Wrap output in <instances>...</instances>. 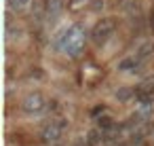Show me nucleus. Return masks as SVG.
<instances>
[{
  "mask_svg": "<svg viewBox=\"0 0 154 146\" xmlns=\"http://www.w3.org/2000/svg\"><path fill=\"white\" fill-rule=\"evenodd\" d=\"M15 17L11 11H7V19H5V43H7V47H11L13 43H19L23 38V28L19 26V21Z\"/></svg>",
  "mask_w": 154,
  "mask_h": 146,
  "instance_id": "5",
  "label": "nucleus"
},
{
  "mask_svg": "<svg viewBox=\"0 0 154 146\" xmlns=\"http://www.w3.org/2000/svg\"><path fill=\"white\" fill-rule=\"evenodd\" d=\"M152 138H154V135H152Z\"/></svg>",
  "mask_w": 154,
  "mask_h": 146,
  "instance_id": "20",
  "label": "nucleus"
},
{
  "mask_svg": "<svg viewBox=\"0 0 154 146\" xmlns=\"http://www.w3.org/2000/svg\"><path fill=\"white\" fill-rule=\"evenodd\" d=\"M72 146H91V144H89L87 140H76V142H74Z\"/></svg>",
  "mask_w": 154,
  "mask_h": 146,
  "instance_id": "19",
  "label": "nucleus"
},
{
  "mask_svg": "<svg viewBox=\"0 0 154 146\" xmlns=\"http://www.w3.org/2000/svg\"><path fill=\"white\" fill-rule=\"evenodd\" d=\"M53 47L63 53L68 59H78L85 49H87V34H85V28L80 24H72L68 28H63L55 40H53Z\"/></svg>",
  "mask_w": 154,
  "mask_h": 146,
  "instance_id": "1",
  "label": "nucleus"
},
{
  "mask_svg": "<svg viewBox=\"0 0 154 146\" xmlns=\"http://www.w3.org/2000/svg\"><path fill=\"white\" fill-rule=\"evenodd\" d=\"M106 112H108V108H106L103 104H101V106H95V108H91V119L95 121L97 116H101V114H106Z\"/></svg>",
  "mask_w": 154,
  "mask_h": 146,
  "instance_id": "16",
  "label": "nucleus"
},
{
  "mask_svg": "<svg viewBox=\"0 0 154 146\" xmlns=\"http://www.w3.org/2000/svg\"><path fill=\"white\" fill-rule=\"evenodd\" d=\"M47 114H57L59 112V102L57 100H47Z\"/></svg>",
  "mask_w": 154,
  "mask_h": 146,
  "instance_id": "15",
  "label": "nucleus"
},
{
  "mask_svg": "<svg viewBox=\"0 0 154 146\" xmlns=\"http://www.w3.org/2000/svg\"><path fill=\"white\" fill-rule=\"evenodd\" d=\"M135 102L137 104H154V78H146L135 85Z\"/></svg>",
  "mask_w": 154,
  "mask_h": 146,
  "instance_id": "7",
  "label": "nucleus"
},
{
  "mask_svg": "<svg viewBox=\"0 0 154 146\" xmlns=\"http://www.w3.org/2000/svg\"><path fill=\"white\" fill-rule=\"evenodd\" d=\"M137 114H139L143 121H150V119L154 116V104H139Z\"/></svg>",
  "mask_w": 154,
  "mask_h": 146,
  "instance_id": "13",
  "label": "nucleus"
},
{
  "mask_svg": "<svg viewBox=\"0 0 154 146\" xmlns=\"http://www.w3.org/2000/svg\"><path fill=\"white\" fill-rule=\"evenodd\" d=\"M26 76H28V81H45V72H42V68H38V66H32Z\"/></svg>",
  "mask_w": 154,
  "mask_h": 146,
  "instance_id": "14",
  "label": "nucleus"
},
{
  "mask_svg": "<svg viewBox=\"0 0 154 146\" xmlns=\"http://www.w3.org/2000/svg\"><path fill=\"white\" fill-rule=\"evenodd\" d=\"M95 127H99V129H101V131H106L108 135H110V133H114V131L118 129V125H116V121H114V119H112V116H110L108 112L95 119Z\"/></svg>",
  "mask_w": 154,
  "mask_h": 146,
  "instance_id": "10",
  "label": "nucleus"
},
{
  "mask_svg": "<svg viewBox=\"0 0 154 146\" xmlns=\"http://www.w3.org/2000/svg\"><path fill=\"white\" fill-rule=\"evenodd\" d=\"M143 66H146V59H143V57L135 51L133 55L122 57V59L116 64V70H118L120 74H135V72H139Z\"/></svg>",
  "mask_w": 154,
  "mask_h": 146,
  "instance_id": "6",
  "label": "nucleus"
},
{
  "mask_svg": "<svg viewBox=\"0 0 154 146\" xmlns=\"http://www.w3.org/2000/svg\"><path fill=\"white\" fill-rule=\"evenodd\" d=\"M114 97L118 100V104H127L131 100H135V87H129V85H120L116 91H114Z\"/></svg>",
  "mask_w": 154,
  "mask_h": 146,
  "instance_id": "11",
  "label": "nucleus"
},
{
  "mask_svg": "<svg viewBox=\"0 0 154 146\" xmlns=\"http://www.w3.org/2000/svg\"><path fill=\"white\" fill-rule=\"evenodd\" d=\"M108 133L106 131H101L99 127H93V129H89L87 131V142L91 144V146H99V144H103V142H108V138H106Z\"/></svg>",
  "mask_w": 154,
  "mask_h": 146,
  "instance_id": "12",
  "label": "nucleus"
},
{
  "mask_svg": "<svg viewBox=\"0 0 154 146\" xmlns=\"http://www.w3.org/2000/svg\"><path fill=\"white\" fill-rule=\"evenodd\" d=\"M19 110L23 112V114H28V116H34V114H42L45 110H47V97H45V93L42 91H28L23 97H21V102H19Z\"/></svg>",
  "mask_w": 154,
  "mask_h": 146,
  "instance_id": "4",
  "label": "nucleus"
},
{
  "mask_svg": "<svg viewBox=\"0 0 154 146\" xmlns=\"http://www.w3.org/2000/svg\"><path fill=\"white\" fill-rule=\"evenodd\" d=\"M146 146H148V144H146Z\"/></svg>",
  "mask_w": 154,
  "mask_h": 146,
  "instance_id": "21",
  "label": "nucleus"
},
{
  "mask_svg": "<svg viewBox=\"0 0 154 146\" xmlns=\"http://www.w3.org/2000/svg\"><path fill=\"white\" fill-rule=\"evenodd\" d=\"M66 11V0H45V15H47V21L53 24L57 21Z\"/></svg>",
  "mask_w": 154,
  "mask_h": 146,
  "instance_id": "8",
  "label": "nucleus"
},
{
  "mask_svg": "<svg viewBox=\"0 0 154 146\" xmlns=\"http://www.w3.org/2000/svg\"><path fill=\"white\" fill-rule=\"evenodd\" d=\"M70 129V121L63 119V116H51L38 131V138L42 144L47 146H57L63 138V133Z\"/></svg>",
  "mask_w": 154,
  "mask_h": 146,
  "instance_id": "2",
  "label": "nucleus"
},
{
  "mask_svg": "<svg viewBox=\"0 0 154 146\" xmlns=\"http://www.w3.org/2000/svg\"><path fill=\"white\" fill-rule=\"evenodd\" d=\"M118 30V21L116 17H101L93 24L91 32H89V40L95 45V47H103Z\"/></svg>",
  "mask_w": 154,
  "mask_h": 146,
  "instance_id": "3",
  "label": "nucleus"
},
{
  "mask_svg": "<svg viewBox=\"0 0 154 146\" xmlns=\"http://www.w3.org/2000/svg\"><path fill=\"white\" fill-rule=\"evenodd\" d=\"M148 26H150V30H152V34H154V7H152V11L148 13Z\"/></svg>",
  "mask_w": 154,
  "mask_h": 146,
  "instance_id": "18",
  "label": "nucleus"
},
{
  "mask_svg": "<svg viewBox=\"0 0 154 146\" xmlns=\"http://www.w3.org/2000/svg\"><path fill=\"white\" fill-rule=\"evenodd\" d=\"M103 7H106V5H103V0H93V5H91L89 9H91L93 13H99V11H103Z\"/></svg>",
  "mask_w": 154,
  "mask_h": 146,
  "instance_id": "17",
  "label": "nucleus"
},
{
  "mask_svg": "<svg viewBox=\"0 0 154 146\" xmlns=\"http://www.w3.org/2000/svg\"><path fill=\"white\" fill-rule=\"evenodd\" d=\"M34 5V0H7V11H11L13 15H21L26 11H30Z\"/></svg>",
  "mask_w": 154,
  "mask_h": 146,
  "instance_id": "9",
  "label": "nucleus"
}]
</instances>
